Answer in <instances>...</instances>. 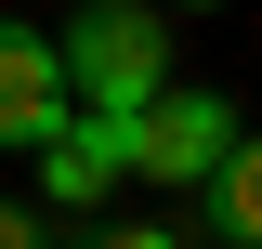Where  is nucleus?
Segmentation results:
<instances>
[{
    "label": "nucleus",
    "instance_id": "nucleus-5",
    "mask_svg": "<svg viewBox=\"0 0 262 249\" xmlns=\"http://www.w3.org/2000/svg\"><path fill=\"white\" fill-rule=\"evenodd\" d=\"M196 223L223 249H262V131H236V157L210 171V197H196Z\"/></svg>",
    "mask_w": 262,
    "mask_h": 249
},
{
    "label": "nucleus",
    "instance_id": "nucleus-4",
    "mask_svg": "<svg viewBox=\"0 0 262 249\" xmlns=\"http://www.w3.org/2000/svg\"><path fill=\"white\" fill-rule=\"evenodd\" d=\"M131 131H144V118H92V105H79V118L27 157V171H39V210H105V197L131 184Z\"/></svg>",
    "mask_w": 262,
    "mask_h": 249
},
{
    "label": "nucleus",
    "instance_id": "nucleus-1",
    "mask_svg": "<svg viewBox=\"0 0 262 249\" xmlns=\"http://www.w3.org/2000/svg\"><path fill=\"white\" fill-rule=\"evenodd\" d=\"M53 53H66V92L92 105V118H144V105H170V13H144V0L66 13Z\"/></svg>",
    "mask_w": 262,
    "mask_h": 249
},
{
    "label": "nucleus",
    "instance_id": "nucleus-3",
    "mask_svg": "<svg viewBox=\"0 0 262 249\" xmlns=\"http://www.w3.org/2000/svg\"><path fill=\"white\" fill-rule=\"evenodd\" d=\"M66 118H79V92H66L53 27H0V144H13V157H39Z\"/></svg>",
    "mask_w": 262,
    "mask_h": 249
},
{
    "label": "nucleus",
    "instance_id": "nucleus-7",
    "mask_svg": "<svg viewBox=\"0 0 262 249\" xmlns=\"http://www.w3.org/2000/svg\"><path fill=\"white\" fill-rule=\"evenodd\" d=\"M92 249H184V236H170V223H105Z\"/></svg>",
    "mask_w": 262,
    "mask_h": 249
},
{
    "label": "nucleus",
    "instance_id": "nucleus-6",
    "mask_svg": "<svg viewBox=\"0 0 262 249\" xmlns=\"http://www.w3.org/2000/svg\"><path fill=\"white\" fill-rule=\"evenodd\" d=\"M0 249H53V223H39L27 197H0Z\"/></svg>",
    "mask_w": 262,
    "mask_h": 249
},
{
    "label": "nucleus",
    "instance_id": "nucleus-2",
    "mask_svg": "<svg viewBox=\"0 0 262 249\" xmlns=\"http://www.w3.org/2000/svg\"><path fill=\"white\" fill-rule=\"evenodd\" d=\"M223 157H236V92H184V79H170V105H144V131H131V184L210 197Z\"/></svg>",
    "mask_w": 262,
    "mask_h": 249
}]
</instances>
